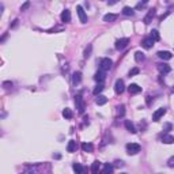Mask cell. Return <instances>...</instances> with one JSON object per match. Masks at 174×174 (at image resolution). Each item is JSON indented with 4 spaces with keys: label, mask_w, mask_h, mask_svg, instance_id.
<instances>
[{
    "label": "cell",
    "mask_w": 174,
    "mask_h": 174,
    "mask_svg": "<svg viewBox=\"0 0 174 174\" xmlns=\"http://www.w3.org/2000/svg\"><path fill=\"white\" fill-rule=\"evenodd\" d=\"M165 114H166V109H165V107H160V109H158L156 112H154L153 120H154V121H159L160 117H163Z\"/></svg>",
    "instance_id": "cell-8"
},
{
    "label": "cell",
    "mask_w": 174,
    "mask_h": 174,
    "mask_svg": "<svg viewBox=\"0 0 174 174\" xmlns=\"http://www.w3.org/2000/svg\"><path fill=\"white\" fill-rule=\"evenodd\" d=\"M117 1H118V0H107V3H109L110 6H113V4H116Z\"/></svg>",
    "instance_id": "cell-36"
},
{
    "label": "cell",
    "mask_w": 174,
    "mask_h": 174,
    "mask_svg": "<svg viewBox=\"0 0 174 174\" xmlns=\"http://www.w3.org/2000/svg\"><path fill=\"white\" fill-rule=\"evenodd\" d=\"M18 19H15V21H14V23H12V25H11V27H15V26H16V25H18Z\"/></svg>",
    "instance_id": "cell-37"
},
{
    "label": "cell",
    "mask_w": 174,
    "mask_h": 174,
    "mask_svg": "<svg viewBox=\"0 0 174 174\" xmlns=\"http://www.w3.org/2000/svg\"><path fill=\"white\" fill-rule=\"evenodd\" d=\"M144 59H146V56H144V53H143V52L137 50V52L135 53V60L137 61V63H142V61H144Z\"/></svg>",
    "instance_id": "cell-24"
},
{
    "label": "cell",
    "mask_w": 174,
    "mask_h": 174,
    "mask_svg": "<svg viewBox=\"0 0 174 174\" xmlns=\"http://www.w3.org/2000/svg\"><path fill=\"white\" fill-rule=\"evenodd\" d=\"M158 69L160 74H169L171 71V67L167 64H158Z\"/></svg>",
    "instance_id": "cell-15"
},
{
    "label": "cell",
    "mask_w": 174,
    "mask_h": 174,
    "mask_svg": "<svg viewBox=\"0 0 174 174\" xmlns=\"http://www.w3.org/2000/svg\"><path fill=\"white\" fill-rule=\"evenodd\" d=\"M155 14H156V10H155V8H151V10L147 12L146 16H144V19H143L144 25H150V23L153 22V18L155 16Z\"/></svg>",
    "instance_id": "cell-7"
},
{
    "label": "cell",
    "mask_w": 174,
    "mask_h": 174,
    "mask_svg": "<svg viewBox=\"0 0 174 174\" xmlns=\"http://www.w3.org/2000/svg\"><path fill=\"white\" fill-rule=\"evenodd\" d=\"M142 1H143V3H144V4H147V3H148V1H150V0H142Z\"/></svg>",
    "instance_id": "cell-40"
},
{
    "label": "cell",
    "mask_w": 174,
    "mask_h": 174,
    "mask_svg": "<svg viewBox=\"0 0 174 174\" xmlns=\"http://www.w3.org/2000/svg\"><path fill=\"white\" fill-rule=\"evenodd\" d=\"M67 151L68 153H75V151H76V142H75V140H69V142H68Z\"/></svg>",
    "instance_id": "cell-18"
},
{
    "label": "cell",
    "mask_w": 174,
    "mask_h": 174,
    "mask_svg": "<svg viewBox=\"0 0 174 174\" xmlns=\"http://www.w3.org/2000/svg\"><path fill=\"white\" fill-rule=\"evenodd\" d=\"M53 158H56V159H60L61 156H60V155H59V154H56V155H53Z\"/></svg>",
    "instance_id": "cell-39"
},
{
    "label": "cell",
    "mask_w": 174,
    "mask_h": 174,
    "mask_svg": "<svg viewBox=\"0 0 174 174\" xmlns=\"http://www.w3.org/2000/svg\"><path fill=\"white\" fill-rule=\"evenodd\" d=\"M75 105H76V109H78V112L80 114L82 113H84V101H83V98H82V95L80 94H78V95L75 97Z\"/></svg>",
    "instance_id": "cell-3"
},
{
    "label": "cell",
    "mask_w": 174,
    "mask_h": 174,
    "mask_svg": "<svg viewBox=\"0 0 174 174\" xmlns=\"http://www.w3.org/2000/svg\"><path fill=\"white\" fill-rule=\"evenodd\" d=\"M124 90H125L124 80H122V79H117L116 83H114V91H116V94H122Z\"/></svg>",
    "instance_id": "cell-5"
},
{
    "label": "cell",
    "mask_w": 174,
    "mask_h": 174,
    "mask_svg": "<svg viewBox=\"0 0 174 174\" xmlns=\"http://www.w3.org/2000/svg\"><path fill=\"white\" fill-rule=\"evenodd\" d=\"M158 57L162 59V60H170L171 57H173V54H171L169 50H159V52H158Z\"/></svg>",
    "instance_id": "cell-11"
},
{
    "label": "cell",
    "mask_w": 174,
    "mask_h": 174,
    "mask_svg": "<svg viewBox=\"0 0 174 174\" xmlns=\"http://www.w3.org/2000/svg\"><path fill=\"white\" fill-rule=\"evenodd\" d=\"M72 169H74L75 173H78V174L84 173V169H83V166L80 163H74V165H72Z\"/></svg>",
    "instance_id": "cell-22"
},
{
    "label": "cell",
    "mask_w": 174,
    "mask_h": 174,
    "mask_svg": "<svg viewBox=\"0 0 174 174\" xmlns=\"http://www.w3.org/2000/svg\"><path fill=\"white\" fill-rule=\"evenodd\" d=\"M140 150H142V147L137 143H128L127 144V153L129 155H136L137 153H140Z\"/></svg>",
    "instance_id": "cell-1"
},
{
    "label": "cell",
    "mask_w": 174,
    "mask_h": 174,
    "mask_svg": "<svg viewBox=\"0 0 174 174\" xmlns=\"http://www.w3.org/2000/svg\"><path fill=\"white\" fill-rule=\"evenodd\" d=\"M171 129V124H166V131H170Z\"/></svg>",
    "instance_id": "cell-38"
},
{
    "label": "cell",
    "mask_w": 174,
    "mask_h": 174,
    "mask_svg": "<svg viewBox=\"0 0 174 174\" xmlns=\"http://www.w3.org/2000/svg\"><path fill=\"white\" fill-rule=\"evenodd\" d=\"M107 102V98L106 97H103V95H97V100H95V103L97 105H105V103Z\"/></svg>",
    "instance_id": "cell-25"
},
{
    "label": "cell",
    "mask_w": 174,
    "mask_h": 174,
    "mask_svg": "<svg viewBox=\"0 0 174 174\" xmlns=\"http://www.w3.org/2000/svg\"><path fill=\"white\" fill-rule=\"evenodd\" d=\"M151 38L154 39V41H159L160 39V37H159V33H158V30H153V32H151Z\"/></svg>",
    "instance_id": "cell-29"
},
{
    "label": "cell",
    "mask_w": 174,
    "mask_h": 174,
    "mask_svg": "<svg viewBox=\"0 0 174 174\" xmlns=\"http://www.w3.org/2000/svg\"><path fill=\"white\" fill-rule=\"evenodd\" d=\"M61 22H64V23H69L71 22V12H69V10H64L61 12Z\"/></svg>",
    "instance_id": "cell-13"
},
{
    "label": "cell",
    "mask_w": 174,
    "mask_h": 174,
    "mask_svg": "<svg viewBox=\"0 0 174 174\" xmlns=\"http://www.w3.org/2000/svg\"><path fill=\"white\" fill-rule=\"evenodd\" d=\"M63 117L67 118V120H71L72 117H74V113H72L71 109H68V107H65L64 110H63Z\"/></svg>",
    "instance_id": "cell-21"
},
{
    "label": "cell",
    "mask_w": 174,
    "mask_h": 174,
    "mask_svg": "<svg viewBox=\"0 0 174 174\" xmlns=\"http://www.w3.org/2000/svg\"><path fill=\"white\" fill-rule=\"evenodd\" d=\"M112 65H113V61L110 60L109 57H103V59H101L100 61V69H102V71H109L110 68H112Z\"/></svg>",
    "instance_id": "cell-2"
},
{
    "label": "cell",
    "mask_w": 174,
    "mask_h": 174,
    "mask_svg": "<svg viewBox=\"0 0 174 174\" xmlns=\"http://www.w3.org/2000/svg\"><path fill=\"white\" fill-rule=\"evenodd\" d=\"M3 87L4 89H11L12 87V82H3Z\"/></svg>",
    "instance_id": "cell-35"
},
{
    "label": "cell",
    "mask_w": 174,
    "mask_h": 174,
    "mask_svg": "<svg viewBox=\"0 0 174 174\" xmlns=\"http://www.w3.org/2000/svg\"><path fill=\"white\" fill-rule=\"evenodd\" d=\"M122 14H124L125 16H133V15H135V10L132 7H124L122 8Z\"/></svg>",
    "instance_id": "cell-19"
},
{
    "label": "cell",
    "mask_w": 174,
    "mask_h": 174,
    "mask_svg": "<svg viewBox=\"0 0 174 174\" xmlns=\"http://www.w3.org/2000/svg\"><path fill=\"white\" fill-rule=\"evenodd\" d=\"M113 170H114L113 166H112L110 163H106L105 166H103V169L101 171H102V173H113Z\"/></svg>",
    "instance_id": "cell-28"
},
{
    "label": "cell",
    "mask_w": 174,
    "mask_h": 174,
    "mask_svg": "<svg viewBox=\"0 0 174 174\" xmlns=\"http://www.w3.org/2000/svg\"><path fill=\"white\" fill-rule=\"evenodd\" d=\"M125 128H127V131L131 132V133H136V128H135V125H133V122L129 120L125 121Z\"/></svg>",
    "instance_id": "cell-16"
},
{
    "label": "cell",
    "mask_w": 174,
    "mask_h": 174,
    "mask_svg": "<svg viewBox=\"0 0 174 174\" xmlns=\"http://www.w3.org/2000/svg\"><path fill=\"white\" fill-rule=\"evenodd\" d=\"M167 166H169V167H174V156L169 158V160H167Z\"/></svg>",
    "instance_id": "cell-34"
},
{
    "label": "cell",
    "mask_w": 174,
    "mask_h": 174,
    "mask_svg": "<svg viewBox=\"0 0 174 174\" xmlns=\"http://www.w3.org/2000/svg\"><path fill=\"white\" fill-rule=\"evenodd\" d=\"M82 150L84 151V153H92L94 147H92L91 143H83V144H82Z\"/></svg>",
    "instance_id": "cell-23"
},
{
    "label": "cell",
    "mask_w": 174,
    "mask_h": 174,
    "mask_svg": "<svg viewBox=\"0 0 174 174\" xmlns=\"http://www.w3.org/2000/svg\"><path fill=\"white\" fill-rule=\"evenodd\" d=\"M91 49H92L91 45H89L87 48H86V50H84V57H86V59H89V57L91 56Z\"/></svg>",
    "instance_id": "cell-31"
},
{
    "label": "cell",
    "mask_w": 174,
    "mask_h": 174,
    "mask_svg": "<svg viewBox=\"0 0 174 174\" xmlns=\"http://www.w3.org/2000/svg\"><path fill=\"white\" fill-rule=\"evenodd\" d=\"M102 90H103V84L102 83H98V86H97L95 89H94V91H92V94H94V95H100L101 92H102Z\"/></svg>",
    "instance_id": "cell-27"
},
{
    "label": "cell",
    "mask_w": 174,
    "mask_h": 174,
    "mask_svg": "<svg viewBox=\"0 0 174 174\" xmlns=\"http://www.w3.org/2000/svg\"><path fill=\"white\" fill-rule=\"evenodd\" d=\"M116 19H117V15L116 14H106L103 16V21L105 22H114Z\"/></svg>",
    "instance_id": "cell-26"
},
{
    "label": "cell",
    "mask_w": 174,
    "mask_h": 174,
    "mask_svg": "<svg viewBox=\"0 0 174 174\" xmlns=\"http://www.w3.org/2000/svg\"><path fill=\"white\" fill-rule=\"evenodd\" d=\"M128 91H129V94H139V92L142 91V87L139 84H136V83H132V84H129L128 86Z\"/></svg>",
    "instance_id": "cell-10"
},
{
    "label": "cell",
    "mask_w": 174,
    "mask_h": 174,
    "mask_svg": "<svg viewBox=\"0 0 174 174\" xmlns=\"http://www.w3.org/2000/svg\"><path fill=\"white\" fill-rule=\"evenodd\" d=\"M117 114H118V117H122L125 114V106L124 105H120V106L117 107Z\"/></svg>",
    "instance_id": "cell-30"
},
{
    "label": "cell",
    "mask_w": 174,
    "mask_h": 174,
    "mask_svg": "<svg viewBox=\"0 0 174 174\" xmlns=\"http://www.w3.org/2000/svg\"><path fill=\"white\" fill-rule=\"evenodd\" d=\"M105 71H102V69H100L98 72H95V75H94V79H95V82L98 83H103V80H105Z\"/></svg>",
    "instance_id": "cell-12"
},
{
    "label": "cell",
    "mask_w": 174,
    "mask_h": 174,
    "mask_svg": "<svg viewBox=\"0 0 174 174\" xmlns=\"http://www.w3.org/2000/svg\"><path fill=\"white\" fill-rule=\"evenodd\" d=\"M128 44H129V38H120V39H117L116 41V49L117 50H122V49H125L127 46H128Z\"/></svg>",
    "instance_id": "cell-4"
},
{
    "label": "cell",
    "mask_w": 174,
    "mask_h": 174,
    "mask_svg": "<svg viewBox=\"0 0 174 174\" xmlns=\"http://www.w3.org/2000/svg\"><path fill=\"white\" fill-rule=\"evenodd\" d=\"M29 7H30V1H25V3H23V4L21 6V11L23 12V11H26Z\"/></svg>",
    "instance_id": "cell-33"
},
{
    "label": "cell",
    "mask_w": 174,
    "mask_h": 174,
    "mask_svg": "<svg viewBox=\"0 0 174 174\" xmlns=\"http://www.w3.org/2000/svg\"><path fill=\"white\" fill-rule=\"evenodd\" d=\"M80 80H82V72H80V71L74 72V75H72V83L76 86V84L80 83Z\"/></svg>",
    "instance_id": "cell-14"
},
{
    "label": "cell",
    "mask_w": 174,
    "mask_h": 174,
    "mask_svg": "<svg viewBox=\"0 0 174 174\" xmlns=\"http://www.w3.org/2000/svg\"><path fill=\"white\" fill-rule=\"evenodd\" d=\"M100 170H101V162H100V160H95V162L91 165V173L97 174Z\"/></svg>",
    "instance_id": "cell-20"
},
{
    "label": "cell",
    "mask_w": 174,
    "mask_h": 174,
    "mask_svg": "<svg viewBox=\"0 0 174 174\" xmlns=\"http://www.w3.org/2000/svg\"><path fill=\"white\" fill-rule=\"evenodd\" d=\"M154 42H155V41H154L151 37H147V38H144L142 41V46L144 48V49H151V48L154 46Z\"/></svg>",
    "instance_id": "cell-9"
},
{
    "label": "cell",
    "mask_w": 174,
    "mask_h": 174,
    "mask_svg": "<svg viewBox=\"0 0 174 174\" xmlns=\"http://www.w3.org/2000/svg\"><path fill=\"white\" fill-rule=\"evenodd\" d=\"M76 12H78V16H79V19H80V22H82V23H87V14H86V11L83 10L82 6H78V7H76Z\"/></svg>",
    "instance_id": "cell-6"
},
{
    "label": "cell",
    "mask_w": 174,
    "mask_h": 174,
    "mask_svg": "<svg viewBox=\"0 0 174 174\" xmlns=\"http://www.w3.org/2000/svg\"><path fill=\"white\" fill-rule=\"evenodd\" d=\"M139 72H140V71H139V68H137V67L132 68L131 71H129V74H128V75H129V78H131V76H135V75H137Z\"/></svg>",
    "instance_id": "cell-32"
},
{
    "label": "cell",
    "mask_w": 174,
    "mask_h": 174,
    "mask_svg": "<svg viewBox=\"0 0 174 174\" xmlns=\"http://www.w3.org/2000/svg\"><path fill=\"white\" fill-rule=\"evenodd\" d=\"M160 140H162V143H165V144H173V143H174V136H171V135H163Z\"/></svg>",
    "instance_id": "cell-17"
}]
</instances>
